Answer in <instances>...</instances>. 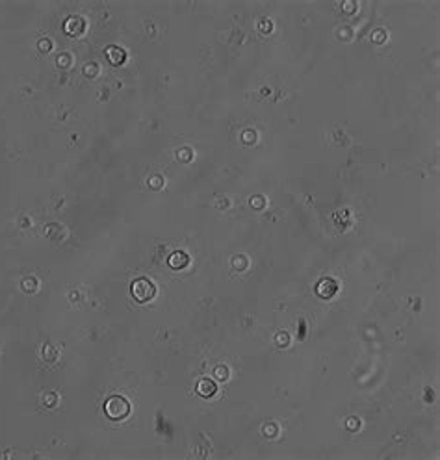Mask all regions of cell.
I'll return each mask as SVG.
<instances>
[{"label": "cell", "instance_id": "obj_1", "mask_svg": "<svg viewBox=\"0 0 440 460\" xmlns=\"http://www.w3.org/2000/svg\"><path fill=\"white\" fill-rule=\"evenodd\" d=\"M132 291L139 301H147V299H151V295H152V286L147 281H137L136 284H134Z\"/></svg>", "mask_w": 440, "mask_h": 460}]
</instances>
